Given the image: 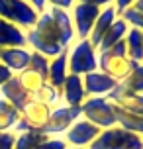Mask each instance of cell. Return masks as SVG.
Masks as SVG:
<instances>
[{
    "label": "cell",
    "instance_id": "obj_1",
    "mask_svg": "<svg viewBox=\"0 0 143 149\" xmlns=\"http://www.w3.org/2000/svg\"><path fill=\"white\" fill-rule=\"evenodd\" d=\"M75 26L71 14L61 8H47L37 16V22L26 31V41L31 51L53 59L67 51L75 41Z\"/></svg>",
    "mask_w": 143,
    "mask_h": 149
},
{
    "label": "cell",
    "instance_id": "obj_2",
    "mask_svg": "<svg viewBox=\"0 0 143 149\" xmlns=\"http://www.w3.org/2000/svg\"><path fill=\"white\" fill-rule=\"evenodd\" d=\"M133 67H135V63L128 57L126 41H120V43H116L110 49L98 53V71H102L104 74L112 77L116 82L124 81L131 73Z\"/></svg>",
    "mask_w": 143,
    "mask_h": 149
},
{
    "label": "cell",
    "instance_id": "obj_3",
    "mask_svg": "<svg viewBox=\"0 0 143 149\" xmlns=\"http://www.w3.org/2000/svg\"><path fill=\"white\" fill-rule=\"evenodd\" d=\"M69 74L84 77L98 71V51L90 39H76V43L69 47Z\"/></svg>",
    "mask_w": 143,
    "mask_h": 149
},
{
    "label": "cell",
    "instance_id": "obj_4",
    "mask_svg": "<svg viewBox=\"0 0 143 149\" xmlns=\"http://www.w3.org/2000/svg\"><path fill=\"white\" fill-rule=\"evenodd\" d=\"M88 149H143V137L116 124L108 130H102Z\"/></svg>",
    "mask_w": 143,
    "mask_h": 149
},
{
    "label": "cell",
    "instance_id": "obj_5",
    "mask_svg": "<svg viewBox=\"0 0 143 149\" xmlns=\"http://www.w3.org/2000/svg\"><path fill=\"white\" fill-rule=\"evenodd\" d=\"M83 118L92 122L100 130L116 126V112H114V102L108 96H88L81 106Z\"/></svg>",
    "mask_w": 143,
    "mask_h": 149
},
{
    "label": "cell",
    "instance_id": "obj_6",
    "mask_svg": "<svg viewBox=\"0 0 143 149\" xmlns=\"http://www.w3.org/2000/svg\"><path fill=\"white\" fill-rule=\"evenodd\" d=\"M37 12L28 0H0V18L28 31L37 22Z\"/></svg>",
    "mask_w": 143,
    "mask_h": 149
},
{
    "label": "cell",
    "instance_id": "obj_7",
    "mask_svg": "<svg viewBox=\"0 0 143 149\" xmlns=\"http://www.w3.org/2000/svg\"><path fill=\"white\" fill-rule=\"evenodd\" d=\"M51 106H45L41 102L30 100L20 112V122L14 127V134H22V132H43V127L49 122L51 116Z\"/></svg>",
    "mask_w": 143,
    "mask_h": 149
},
{
    "label": "cell",
    "instance_id": "obj_8",
    "mask_svg": "<svg viewBox=\"0 0 143 149\" xmlns=\"http://www.w3.org/2000/svg\"><path fill=\"white\" fill-rule=\"evenodd\" d=\"M81 116H83L81 106H67V104L55 106L51 110V116H49L47 126L43 127V134L49 135V137L65 135V132H67Z\"/></svg>",
    "mask_w": 143,
    "mask_h": 149
},
{
    "label": "cell",
    "instance_id": "obj_9",
    "mask_svg": "<svg viewBox=\"0 0 143 149\" xmlns=\"http://www.w3.org/2000/svg\"><path fill=\"white\" fill-rule=\"evenodd\" d=\"M100 6L94 4H86V2H76L71 12V20L75 26V36L76 39H88L90 31L96 24L98 16H100Z\"/></svg>",
    "mask_w": 143,
    "mask_h": 149
},
{
    "label": "cell",
    "instance_id": "obj_10",
    "mask_svg": "<svg viewBox=\"0 0 143 149\" xmlns=\"http://www.w3.org/2000/svg\"><path fill=\"white\" fill-rule=\"evenodd\" d=\"M100 132H102V130H100L98 126H94L92 122H88L86 118L81 116V118L76 120L75 124L65 132L63 139H65V143H67L69 147H84V149H88L92 145V141L100 135Z\"/></svg>",
    "mask_w": 143,
    "mask_h": 149
},
{
    "label": "cell",
    "instance_id": "obj_11",
    "mask_svg": "<svg viewBox=\"0 0 143 149\" xmlns=\"http://www.w3.org/2000/svg\"><path fill=\"white\" fill-rule=\"evenodd\" d=\"M61 92V104L67 106H83V102L86 100V90H84V82L83 77L78 74H69L63 86L59 88Z\"/></svg>",
    "mask_w": 143,
    "mask_h": 149
},
{
    "label": "cell",
    "instance_id": "obj_12",
    "mask_svg": "<svg viewBox=\"0 0 143 149\" xmlns=\"http://www.w3.org/2000/svg\"><path fill=\"white\" fill-rule=\"evenodd\" d=\"M84 82V90H86V96H108L118 82L114 81L112 77L104 74L102 71H94L83 77Z\"/></svg>",
    "mask_w": 143,
    "mask_h": 149
},
{
    "label": "cell",
    "instance_id": "obj_13",
    "mask_svg": "<svg viewBox=\"0 0 143 149\" xmlns=\"http://www.w3.org/2000/svg\"><path fill=\"white\" fill-rule=\"evenodd\" d=\"M31 51L28 47H4L0 49V63L6 69H10L14 74L22 73L30 65Z\"/></svg>",
    "mask_w": 143,
    "mask_h": 149
},
{
    "label": "cell",
    "instance_id": "obj_14",
    "mask_svg": "<svg viewBox=\"0 0 143 149\" xmlns=\"http://www.w3.org/2000/svg\"><path fill=\"white\" fill-rule=\"evenodd\" d=\"M0 96L4 98V100H8L16 110H20V112H22L24 106L31 100V96L22 88V84H20V81H18L16 74H12V79H8V81L0 86Z\"/></svg>",
    "mask_w": 143,
    "mask_h": 149
},
{
    "label": "cell",
    "instance_id": "obj_15",
    "mask_svg": "<svg viewBox=\"0 0 143 149\" xmlns=\"http://www.w3.org/2000/svg\"><path fill=\"white\" fill-rule=\"evenodd\" d=\"M108 98L112 100L114 104L121 108V110L129 112V114H135V116H143V94H137V92H124V90L116 88L108 94Z\"/></svg>",
    "mask_w": 143,
    "mask_h": 149
},
{
    "label": "cell",
    "instance_id": "obj_16",
    "mask_svg": "<svg viewBox=\"0 0 143 149\" xmlns=\"http://www.w3.org/2000/svg\"><path fill=\"white\" fill-rule=\"evenodd\" d=\"M116 18H118V14H116V8L112 6H106L100 10V16H98L96 24H94V28H92L90 31V43L94 45V49H98V45H100V41H102V37L106 36V31L112 28V24L116 22Z\"/></svg>",
    "mask_w": 143,
    "mask_h": 149
},
{
    "label": "cell",
    "instance_id": "obj_17",
    "mask_svg": "<svg viewBox=\"0 0 143 149\" xmlns=\"http://www.w3.org/2000/svg\"><path fill=\"white\" fill-rule=\"evenodd\" d=\"M4 47H28V41L24 30L0 18V49Z\"/></svg>",
    "mask_w": 143,
    "mask_h": 149
},
{
    "label": "cell",
    "instance_id": "obj_18",
    "mask_svg": "<svg viewBox=\"0 0 143 149\" xmlns=\"http://www.w3.org/2000/svg\"><path fill=\"white\" fill-rule=\"evenodd\" d=\"M67 59H69V49L49 61L47 82H49L51 86H55V88H61L63 82H65V79L69 77V61Z\"/></svg>",
    "mask_w": 143,
    "mask_h": 149
},
{
    "label": "cell",
    "instance_id": "obj_19",
    "mask_svg": "<svg viewBox=\"0 0 143 149\" xmlns=\"http://www.w3.org/2000/svg\"><path fill=\"white\" fill-rule=\"evenodd\" d=\"M129 30V26L128 22L124 20V18H116V22L112 24V28L106 31V36L102 37V41H100V45H98V49L96 51H106V49H110V47H114L116 43H120V41H124L126 39V33H128Z\"/></svg>",
    "mask_w": 143,
    "mask_h": 149
},
{
    "label": "cell",
    "instance_id": "obj_20",
    "mask_svg": "<svg viewBox=\"0 0 143 149\" xmlns=\"http://www.w3.org/2000/svg\"><path fill=\"white\" fill-rule=\"evenodd\" d=\"M124 41L129 59L133 63H143V31L137 28H129Z\"/></svg>",
    "mask_w": 143,
    "mask_h": 149
},
{
    "label": "cell",
    "instance_id": "obj_21",
    "mask_svg": "<svg viewBox=\"0 0 143 149\" xmlns=\"http://www.w3.org/2000/svg\"><path fill=\"white\" fill-rule=\"evenodd\" d=\"M114 112H116V124L124 130H128L135 135L143 137V116H135V114H129V112L121 110L114 104Z\"/></svg>",
    "mask_w": 143,
    "mask_h": 149
},
{
    "label": "cell",
    "instance_id": "obj_22",
    "mask_svg": "<svg viewBox=\"0 0 143 149\" xmlns=\"http://www.w3.org/2000/svg\"><path fill=\"white\" fill-rule=\"evenodd\" d=\"M16 77H18V81H20V84H22V88L26 90L30 96L35 94V92L47 82V79L43 77V74H39L37 71H33V69H30V67H26L22 73H18Z\"/></svg>",
    "mask_w": 143,
    "mask_h": 149
},
{
    "label": "cell",
    "instance_id": "obj_23",
    "mask_svg": "<svg viewBox=\"0 0 143 149\" xmlns=\"http://www.w3.org/2000/svg\"><path fill=\"white\" fill-rule=\"evenodd\" d=\"M20 122V110L0 96V132H14Z\"/></svg>",
    "mask_w": 143,
    "mask_h": 149
},
{
    "label": "cell",
    "instance_id": "obj_24",
    "mask_svg": "<svg viewBox=\"0 0 143 149\" xmlns=\"http://www.w3.org/2000/svg\"><path fill=\"white\" fill-rule=\"evenodd\" d=\"M118 88L124 92H137L143 94V63H135V67L131 69V73L118 82Z\"/></svg>",
    "mask_w": 143,
    "mask_h": 149
},
{
    "label": "cell",
    "instance_id": "obj_25",
    "mask_svg": "<svg viewBox=\"0 0 143 149\" xmlns=\"http://www.w3.org/2000/svg\"><path fill=\"white\" fill-rule=\"evenodd\" d=\"M47 139L49 135H45L43 132H22V134H16L14 149H35Z\"/></svg>",
    "mask_w": 143,
    "mask_h": 149
},
{
    "label": "cell",
    "instance_id": "obj_26",
    "mask_svg": "<svg viewBox=\"0 0 143 149\" xmlns=\"http://www.w3.org/2000/svg\"><path fill=\"white\" fill-rule=\"evenodd\" d=\"M31 100H35V102H41V104H45V106L55 108V106L61 104V92H59V88H55V86L49 84V82H45V84H43L35 94H31Z\"/></svg>",
    "mask_w": 143,
    "mask_h": 149
},
{
    "label": "cell",
    "instance_id": "obj_27",
    "mask_svg": "<svg viewBox=\"0 0 143 149\" xmlns=\"http://www.w3.org/2000/svg\"><path fill=\"white\" fill-rule=\"evenodd\" d=\"M49 61L51 59H47L45 55H41V53H37V51H31L30 65H28V67L33 69V71H37L39 74H43V77L47 79V73H49Z\"/></svg>",
    "mask_w": 143,
    "mask_h": 149
},
{
    "label": "cell",
    "instance_id": "obj_28",
    "mask_svg": "<svg viewBox=\"0 0 143 149\" xmlns=\"http://www.w3.org/2000/svg\"><path fill=\"white\" fill-rule=\"evenodd\" d=\"M120 18H124L128 26L131 28H137V30L143 31V12L141 10H135V8H128V10H124L120 14Z\"/></svg>",
    "mask_w": 143,
    "mask_h": 149
},
{
    "label": "cell",
    "instance_id": "obj_29",
    "mask_svg": "<svg viewBox=\"0 0 143 149\" xmlns=\"http://www.w3.org/2000/svg\"><path fill=\"white\" fill-rule=\"evenodd\" d=\"M35 149H67V143L63 137H49L47 141H43Z\"/></svg>",
    "mask_w": 143,
    "mask_h": 149
},
{
    "label": "cell",
    "instance_id": "obj_30",
    "mask_svg": "<svg viewBox=\"0 0 143 149\" xmlns=\"http://www.w3.org/2000/svg\"><path fill=\"white\" fill-rule=\"evenodd\" d=\"M16 134L14 132H0V149H14Z\"/></svg>",
    "mask_w": 143,
    "mask_h": 149
},
{
    "label": "cell",
    "instance_id": "obj_31",
    "mask_svg": "<svg viewBox=\"0 0 143 149\" xmlns=\"http://www.w3.org/2000/svg\"><path fill=\"white\" fill-rule=\"evenodd\" d=\"M49 8H61V10H73V6L76 4V0H45Z\"/></svg>",
    "mask_w": 143,
    "mask_h": 149
},
{
    "label": "cell",
    "instance_id": "obj_32",
    "mask_svg": "<svg viewBox=\"0 0 143 149\" xmlns=\"http://www.w3.org/2000/svg\"><path fill=\"white\" fill-rule=\"evenodd\" d=\"M135 4V0H114V8H116V14L120 16L124 10H128Z\"/></svg>",
    "mask_w": 143,
    "mask_h": 149
},
{
    "label": "cell",
    "instance_id": "obj_33",
    "mask_svg": "<svg viewBox=\"0 0 143 149\" xmlns=\"http://www.w3.org/2000/svg\"><path fill=\"white\" fill-rule=\"evenodd\" d=\"M12 74H14V73H12L10 69H6L2 63H0V86H2V84H4L8 79H12Z\"/></svg>",
    "mask_w": 143,
    "mask_h": 149
},
{
    "label": "cell",
    "instance_id": "obj_34",
    "mask_svg": "<svg viewBox=\"0 0 143 149\" xmlns=\"http://www.w3.org/2000/svg\"><path fill=\"white\" fill-rule=\"evenodd\" d=\"M28 2L35 8L37 14H41V12H45V10H47V2H45V0H28Z\"/></svg>",
    "mask_w": 143,
    "mask_h": 149
},
{
    "label": "cell",
    "instance_id": "obj_35",
    "mask_svg": "<svg viewBox=\"0 0 143 149\" xmlns=\"http://www.w3.org/2000/svg\"><path fill=\"white\" fill-rule=\"evenodd\" d=\"M76 2H86V4H94V6L106 8V6H112L114 0H76Z\"/></svg>",
    "mask_w": 143,
    "mask_h": 149
},
{
    "label": "cell",
    "instance_id": "obj_36",
    "mask_svg": "<svg viewBox=\"0 0 143 149\" xmlns=\"http://www.w3.org/2000/svg\"><path fill=\"white\" fill-rule=\"evenodd\" d=\"M67 149H84V147H69V145H67Z\"/></svg>",
    "mask_w": 143,
    "mask_h": 149
}]
</instances>
